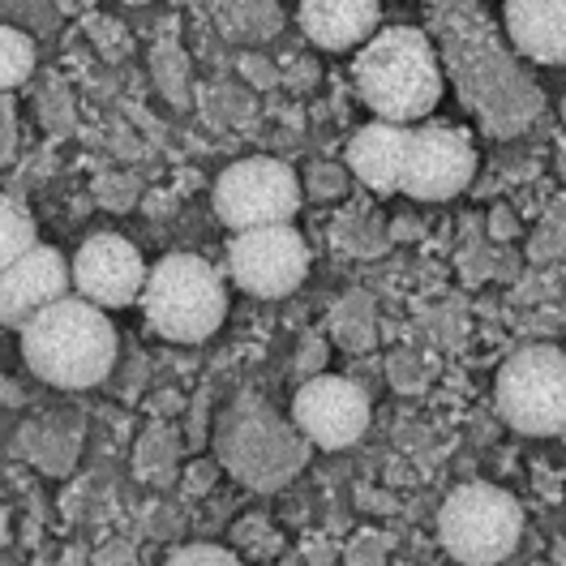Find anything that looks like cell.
<instances>
[{
	"label": "cell",
	"mask_w": 566,
	"mask_h": 566,
	"mask_svg": "<svg viewBox=\"0 0 566 566\" xmlns=\"http://www.w3.org/2000/svg\"><path fill=\"white\" fill-rule=\"evenodd\" d=\"M73 287L82 301L99 305V310H125L129 301H138L146 287V262L138 245H129L116 232H99L91 241H82L77 258L70 262Z\"/></svg>",
	"instance_id": "cell-11"
},
{
	"label": "cell",
	"mask_w": 566,
	"mask_h": 566,
	"mask_svg": "<svg viewBox=\"0 0 566 566\" xmlns=\"http://www.w3.org/2000/svg\"><path fill=\"white\" fill-rule=\"evenodd\" d=\"M35 219L31 211L18 202V198H4L0 193V271L13 266L27 249H35Z\"/></svg>",
	"instance_id": "cell-16"
},
{
	"label": "cell",
	"mask_w": 566,
	"mask_h": 566,
	"mask_svg": "<svg viewBox=\"0 0 566 566\" xmlns=\"http://www.w3.org/2000/svg\"><path fill=\"white\" fill-rule=\"evenodd\" d=\"M168 566H241V558L219 545H185L168 558Z\"/></svg>",
	"instance_id": "cell-19"
},
{
	"label": "cell",
	"mask_w": 566,
	"mask_h": 566,
	"mask_svg": "<svg viewBox=\"0 0 566 566\" xmlns=\"http://www.w3.org/2000/svg\"><path fill=\"white\" fill-rule=\"evenodd\" d=\"M438 27H442L447 56H451V65L460 73L468 104L476 99L481 107H490L494 91L532 95L528 86H524V77L511 70L506 52L497 48V39L490 31V22L481 18V9H472L468 0H438Z\"/></svg>",
	"instance_id": "cell-7"
},
{
	"label": "cell",
	"mask_w": 566,
	"mask_h": 566,
	"mask_svg": "<svg viewBox=\"0 0 566 566\" xmlns=\"http://www.w3.org/2000/svg\"><path fill=\"white\" fill-rule=\"evenodd\" d=\"M138 301L155 335H164L172 344L211 339L228 314L223 275L198 253H168L164 262H155L146 271V287Z\"/></svg>",
	"instance_id": "cell-3"
},
{
	"label": "cell",
	"mask_w": 566,
	"mask_h": 566,
	"mask_svg": "<svg viewBox=\"0 0 566 566\" xmlns=\"http://www.w3.org/2000/svg\"><path fill=\"white\" fill-rule=\"evenodd\" d=\"M73 271L70 262L52 245L27 249L13 266L0 271V326H27L39 310H48L52 301L70 296Z\"/></svg>",
	"instance_id": "cell-12"
},
{
	"label": "cell",
	"mask_w": 566,
	"mask_h": 566,
	"mask_svg": "<svg viewBox=\"0 0 566 566\" xmlns=\"http://www.w3.org/2000/svg\"><path fill=\"white\" fill-rule=\"evenodd\" d=\"M524 536L520 502L497 485H460L438 511V541L463 566H497L515 554Z\"/></svg>",
	"instance_id": "cell-4"
},
{
	"label": "cell",
	"mask_w": 566,
	"mask_h": 566,
	"mask_svg": "<svg viewBox=\"0 0 566 566\" xmlns=\"http://www.w3.org/2000/svg\"><path fill=\"white\" fill-rule=\"evenodd\" d=\"M476 172V150L463 129L455 125H421L408 129V155H403V177L399 193L417 202H442L468 189Z\"/></svg>",
	"instance_id": "cell-9"
},
{
	"label": "cell",
	"mask_w": 566,
	"mask_h": 566,
	"mask_svg": "<svg viewBox=\"0 0 566 566\" xmlns=\"http://www.w3.org/2000/svg\"><path fill=\"white\" fill-rule=\"evenodd\" d=\"M403 155H408V125L395 120H374L348 142V164L356 180H365L378 193H399Z\"/></svg>",
	"instance_id": "cell-15"
},
{
	"label": "cell",
	"mask_w": 566,
	"mask_h": 566,
	"mask_svg": "<svg viewBox=\"0 0 566 566\" xmlns=\"http://www.w3.org/2000/svg\"><path fill=\"white\" fill-rule=\"evenodd\" d=\"M280 27V18H275V4L271 0H223V31L228 35H271Z\"/></svg>",
	"instance_id": "cell-18"
},
{
	"label": "cell",
	"mask_w": 566,
	"mask_h": 566,
	"mask_svg": "<svg viewBox=\"0 0 566 566\" xmlns=\"http://www.w3.org/2000/svg\"><path fill=\"white\" fill-rule=\"evenodd\" d=\"M292 421L322 451H348L369 429V395L335 374L310 378L292 399Z\"/></svg>",
	"instance_id": "cell-10"
},
{
	"label": "cell",
	"mask_w": 566,
	"mask_h": 566,
	"mask_svg": "<svg viewBox=\"0 0 566 566\" xmlns=\"http://www.w3.org/2000/svg\"><path fill=\"white\" fill-rule=\"evenodd\" d=\"M382 0H301V31L318 48H356L374 39Z\"/></svg>",
	"instance_id": "cell-14"
},
{
	"label": "cell",
	"mask_w": 566,
	"mask_h": 566,
	"mask_svg": "<svg viewBox=\"0 0 566 566\" xmlns=\"http://www.w3.org/2000/svg\"><path fill=\"white\" fill-rule=\"evenodd\" d=\"M353 77L369 112L395 125L424 120L442 99V61L417 27H390L365 39L353 61Z\"/></svg>",
	"instance_id": "cell-2"
},
{
	"label": "cell",
	"mask_w": 566,
	"mask_h": 566,
	"mask_svg": "<svg viewBox=\"0 0 566 566\" xmlns=\"http://www.w3.org/2000/svg\"><path fill=\"white\" fill-rule=\"evenodd\" d=\"M228 271L241 292L280 301L310 275V245L292 223L249 228V232H237L228 245Z\"/></svg>",
	"instance_id": "cell-8"
},
{
	"label": "cell",
	"mask_w": 566,
	"mask_h": 566,
	"mask_svg": "<svg viewBox=\"0 0 566 566\" xmlns=\"http://www.w3.org/2000/svg\"><path fill=\"white\" fill-rule=\"evenodd\" d=\"M22 360L39 382L61 390H86L104 382L116 365V331L107 310L61 296L22 326Z\"/></svg>",
	"instance_id": "cell-1"
},
{
	"label": "cell",
	"mask_w": 566,
	"mask_h": 566,
	"mask_svg": "<svg viewBox=\"0 0 566 566\" xmlns=\"http://www.w3.org/2000/svg\"><path fill=\"white\" fill-rule=\"evenodd\" d=\"M497 412L528 438H549L566 429V353L549 344L520 348L497 369Z\"/></svg>",
	"instance_id": "cell-5"
},
{
	"label": "cell",
	"mask_w": 566,
	"mask_h": 566,
	"mask_svg": "<svg viewBox=\"0 0 566 566\" xmlns=\"http://www.w3.org/2000/svg\"><path fill=\"white\" fill-rule=\"evenodd\" d=\"M4 541H9V515H4V506H0V549H4Z\"/></svg>",
	"instance_id": "cell-20"
},
{
	"label": "cell",
	"mask_w": 566,
	"mask_h": 566,
	"mask_svg": "<svg viewBox=\"0 0 566 566\" xmlns=\"http://www.w3.org/2000/svg\"><path fill=\"white\" fill-rule=\"evenodd\" d=\"M31 73H35V43L13 27H0V91L22 86Z\"/></svg>",
	"instance_id": "cell-17"
},
{
	"label": "cell",
	"mask_w": 566,
	"mask_h": 566,
	"mask_svg": "<svg viewBox=\"0 0 566 566\" xmlns=\"http://www.w3.org/2000/svg\"><path fill=\"white\" fill-rule=\"evenodd\" d=\"M506 35L536 65H566V0H506Z\"/></svg>",
	"instance_id": "cell-13"
},
{
	"label": "cell",
	"mask_w": 566,
	"mask_h": 566,
	"mask_svg": "<svg viewBox=\"0 0 566 566\" xmlns=\"http://www.w3.org/2000/svg\"><path fill=\"white\" fill-rule=\"evenodd\" d=\"M296 211H301V180L280 159L253 155V159L223 168L214 180V214L232 232L292 223Z\"/></svg>",
	"instance_id": "cell-6"
}]
</instances>
